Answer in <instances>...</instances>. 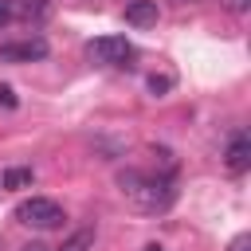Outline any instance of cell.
Returning <instances> with one entry per match:
<instances>
[{
	"mask_svg": "<svg viewBox=\"0 0 251 251\" xmlns=\"http://www.w3.org/2000/svg\"><path fill=\"white\" fill-rule=\"evenodd\" d=\"M118 188L122 196L145 212V216H161L176 204V180L173 173H141V169H122L118 173Z\"/></svg>",
	"mask_w": 251,
	"mask_h": 251,
	"instance_id": "obj_1",
	"label": "cell"
},
{
	"mask_svg": "<svg viewBox=\"0 0 251 251\" xmlns=\"http://www.w3.org/2000/svg\"><path fill=\"white\" fill-rule=\"evenodd\" d=\"M16 224H27V227H39V231H51V227H63V220H67V212L55 204V200H47V196H31V200H20L16 204Z\"/></svg>",
	"mask_w": 251,
	"mask_h": 251,
	"instance_id": "obj_2",
	"label": "cell"
},
{
	"mask_svg": "<svg viewBox=\"0 0 251 251\" xmlns=\"http://www.w3.org/2000/svg\"><path fill=\"white\" fill-rule=\"evenodd\" d=\"M133 43L126 35H102V39H90L86 43V59L98 63V67H126L133 59Z\"/></svg>",
	"mask_w": 251,
	"mask_h": 251,
	"instance_id": "obj_3",
	"label": "cell"
},
{
	"mask_svg": "<svg viewBox=\"0 0 251 251\" xmlns=\"http://www.w3.org/2000/svg\"><path fill=\"white\" fill-rule=\"evenodd\" d=\"M51 47L43 35H27V39H12V43H0V59L4 63H39L47 59Z\"/></svg>",
	"mask_w": 251,
	"mask_h": 251,
	"instance_id": "obj_4",
	"label": "cell"
},
{
	"mask_svg": "<svg viewBox=\"0 0 251 251\" xmlns=\"http://www.w3.org/2000/svg\"><path fill=\"white\" fill-rule=\"evenodd\" d=\"M224 165H227V173H247L251 169V137H247V129H235L231 133V141H227V149H224Z\"/></svg>",
	"mask_w": 251,
	"mask_h": 251,
	"instance_id": "obj_5",
	"label": "cell"
},
{
	"mask_svg": "<svg viewBox=\"0 0 251 251\" xmlns=\"http://www.w3.org/2000/svg\"><path fill=\"white\" fill-rule=\"evenodd\" d=\"M157 16H161L157 0H133V4H126V24H133V27H153Z\"/></svg>",
	"mask_w": 251,
	"mask_h": 251,
	"instance_id": "obj_6",
	"label": "cell"
},
{
	"mask_svg": "<svg viewBox=\"0 0 251 251\" xmlns=\"http://www.w3.org/2000/svg\"><path fill=\"white\" fill-rule=\"evenodd\" d=\"M35 180V173L31 169H24V165H12V169H4V176H0V184L8 188V192H20V188H27Z\"/></svg>",
	"mask_w": 251,
	"mask_h": 251,
	"instance_id": "obj_7",
	"label": "cell"
},
{
	"mask_svg": "<svg viewBox=\"0 0 251 251\" xmlns=\"http://www.w3.org/2000/svg\"><path fill=\"white\" fill-rule=\"evenodd\" d=\"M55 251H94V227L71 231V235L63 239V247H55Z\"/></svg>",
	"mask_w": 251,
	"mask_h": 251,
	"instance_id": "obj_8",
	"label": "cell"
},
{
	"mask_svg": "<svg viewBox=\"0 0 251 251\" xmlns=\"http://www.w3.org/2000/svg\"><path fill=\"white\" fill-rule=\"evenodd\" d=\"M47 12H51V0H27V4H24V16H27V20H35V24H39Z\"/></svg>",
	"mask_w": 251,
	"mask_h": 251,
	"instance_id": "obj_9",
	"label": "cell"
},
{
	"mask_svg": "<svg viewBox=\"0 0 251 251\" xmlns=\"http://www.w3.org/2000/svg\"><path fill=\"white\" fill-rule=\"evenodd\" d=\"M227 251H251V235L243 231V235H235L231 243H227Z\"/></svg>",
	"mask_w": 251,
	"mask_h": 251,
	"instance_id": "obj_10",
	"label": "cell"
},
{
	"mask_svg": "<svg viewBox=\"0 0 251 251\" xmlns=\"http://www.w3.org/2000/svg\"><path fill=\"white\" fill-rule=\"evenodd\" d=\"M173 86V78H157V75H149V90L153 94H161V90H169Z\"/></svg>",
	"mask_w": 251,
	"mask_h": 251,
	"instance_id": "obj_11",
	"label": "cell"
},
{
	"mask_svg": "<svg viewBox=\"0 0 251 251\" xmlns=\"http://www.w3.org/2000/svg\"><path fill=\"white\" fill-rule=\"evenodd\" d=\"M224 8H227V12H235V16H243V12L251 8V0H224Z\"/></svg>",
	"mask_w": 251,
	"mask_h": 251,
	"instance_id": "obj_12",
	"label": "cell"
},
{
	"mask_svg": "<svg viewBox=\"0 0 251 251\" xmlns=\"http://www.w3.org/2000/svg\"><path fill=\"white\" fill-rule=\"evenodd\" d=\"M0 102H4V106H16V94H12V86H0Z\"/></svg>",
	"mask_w": 251,
	"mask_h": 251,
	"instance_id": "obj_13",
	"label": "cell"
},
{
	"mask_svg": "<svg viewBox=\"0 0 251 251\" xmlns=\"http://www.w3.org/2000/svg\"><path fill=\"white\" fill-rule=\"evenodd\" d=\"M8 20H12V4H8V0H0V27H4Z\"/></svg>",
	"mask_w": 251,
	"mask_h": 251,
	"instance_id": "obj_14",
	"label": "cell"
},
{
	"mask_svg": "<svg viewBox=\"0 0 251 251\" xmlns=\"http://www.w3.org/2000/svg\"><path fill=\"white\" fill-rule=\"evenodd\" d=\"M20 251H51V247H47V243H39V239H31V243H24Z\"/></svg>",
	"mask_w": 251,
	"mask_h": 251,
	"instance_id": "obj_15",
	"label": "cell"
},
{
	"mask_svg": "<svg viewBox=\"0 0 251 251\" xmlns=\"http://www.w3.org/2000/svg\"><path fill=\"white\" fill-rule=\"evenodd\" d=\"M145 251H165V247L161 243H145Z\"/></svg>",
	"mask_w": 251,
	"mask_h": 251,
	"instance_id": "obj_16",
	"label": "cell"
},
{
	"mask_svg": "<svg viewBox=\"0 0 251 251\" xmlns=\"http://www.w3.org/2000/svg\"><path fill=\"white\" fill-rule=\"evenodd\" d=\"M173 4H192V0H173Z\"/></svg>",
	"mask_w": 251,
	"mask_h": 251,
	"instance_id": "obj_17",
	"label": "cell"
}]
</instances>
